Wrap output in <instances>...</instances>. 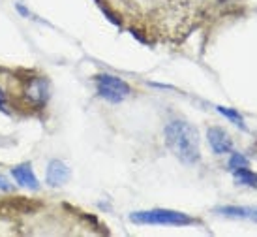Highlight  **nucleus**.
<instances>
[{
	"label": "nucleus",
	"instance_id": "obj_1",
	"mask_svg": "<svg viewBox=\"0 0 257 237\" xmlns=\"http://www.w3.org/2000/svg\"><path fill=\"white\" fill-rule=\"evenodd\" d=\"M164 136L165 145L169 147V151L179 158L180 162L193 166L201 160L199 134L188 121L175 119V121L167 122Z\"/></svg>",
	"mask_w": 257,
	"mask_h": 237
},
{
	"label": "nucleus",
	"instance_id": "obj_2",
	"mask_svg": "<svg viewBox=\"0 0 257 237\" xmlns=\"http://www.w3.org/2000/svg\"><path fill=\"white\" fill-rule=\"evenodd\" d=\"M130 220L136 224H160V226H190L197 220L186 213L171 209H152V211H137L130 215Z\"/></svg>",
	"mask_w": 257,
	"mask_h": 237
},
{
	"label": "nucleus",
	"instance_id": "obj_3",
	"mask_svg": "<svg viewBox=\"0 0 257 237\" xmlns=\"http://www.w3.org/2000/svg\"><path fill=\"white\" fill-rule=\"evenodd\" d=\"M94 83H96V91H98V94H100L101 98L113 102V104L126 100L130 94H132V87L124 79L109 75V73L96 75Z\"/></svg>",
	"mask_w": 257,
	"mask_h": 237
},
{
	"label": "nucleus",
	"instance_id": "obj_4",
	"mask_svg": "<svg viewBox=\"0 0 257 237\" xmlns=\"http://www.w3.org/2000/svg\"><path fill=\"white\" fill-rule=\"evenodd\" d=\"M23 96L25 100L29 102L30 106L34 108H42L47 104V98H49V85H47V79L40 77H30L25 87H23Z\"/></svg>",
	"mask_w": 257,
	"mask_h": 237
},
{
	"label": "nucleus",
	"instance_id": "obj_5",
	"mask_svg": "<svg viewBox=\"0 0 257 237\" xmlns=\"http://www.w3.org/2000/svg\"><path fill=\"white\" fill-rule=\"evenodd\" d=\"M208 143H210V149L214 151V154H227V152L233 151V141L229 134L220 126H212L208 128L207 132Z\"/></svg>",
	"mask_w": 257,
	"mask_h": 237
},
{
	"label": "nucleus",
	"instance_id": "obj_6",
	"mask_svg": "<svg viewBox=\"0 0 257 237\" xmlns=\"http://www.w3.org/2000/svg\"><path fill=\"white\" fill-rule=\"evenodd\" d=\"M70 168L62 162V160H51L49 166H47V175H45V181L49 187H62L70 181Z\"/></svg>",
	"mask_w": 257,
	"mask_h": 237
},
{
	"label": "nucleus",
	"instance_id": "obj_7",
	"mask_svg": "<svg viewBox=\"0 0 257 237\" xmlns=\"http://www.w3.org/2000/svg\"><path fill=\"white\" fill-rule=\"evenodd\" d=\"M12 175H14L15 183H19L21 187L32 188V190H38V188H40V181H38V177L34 175L30 164L15 166L14 170H12Z\"/></svg>",
	"mask_w": 257,
	"mask_h": 237
},
{
	"label": "nucleus",
	"instance_id": "obj_8",
	"mask_svg": "<svg viewBox=\"0 0 257 237\" xmlns=\"http://www.w3.org/2000/svg\"><path fill=\"white\" fill-rule=\"evenodd\" d=\"M221 215L227 216H240V218H251L257 222V207H235V205H227V207L216 209Z\"/></svg>",
	"mask_w": 257,
	"mask_h": 237
},
{
	"label": "nucleus",
	"instance_id": "obj_9",
	"mask_svg": "<svg viewBox=\"0 0 257 237\" xmlns=\"http://www.w3.org/2000/svg\"><path fill=\"white\" fill-rule=\"evenodd\" d=\"M233 177H235V181L238 185H246V187L257 188V173H251L248 168L235 170V172H233Z\"/></svg>",
	"mask_w": 257,
	"mask_h": 237
},
{
	"label": "nucleus",
	"instance_id": "obj_10",
	"mask_svg": "<svg viewBox=\"0 0 257 237\" xmlns=\"http://www.w3.org/2000/svg\"><path fill=\"white\" fill-rule=\"evenodd\" d=\"M218 111H220L221 115H225L231 122H235L236 126H240L242 130H246V124H244V119L236 111H233V109H227V108H218Z\"/></svg>",
	"mask_w": 257,
	"mask_h": 237
},
{
	"label": "nucleus",
	"instance_id": "obj_11",
	"mask_svg": "<svg viewBox=\"0 0 257 237\" xmlns=\"http://www.w3.org/2000/svg\"><path fill=\"white\" fill-rule=\"evenodd\" d=\"M240 168H248V158L242 156L240 152H235L229 160V170L235 172V170H240Z\"/></svg>",
	"mask_w": 257,
	"mask_h": 237
},
{
	"label": "nucleus",
	"instance_id": "obj_12",
	"mask_svg": "<svg viewBox=\"0 0 257 237\" xmlns=\"http://www.w3.org/2000/svg\"><path fill=\"white\" fill-rule=\"evenodd\" d=\"M0 190H4V192H10V190H14V185L10 183V181L4 177V175H0Z\"/></svg>",
	"mask_w": 257,
	"mask_h": 237
},
{
	"label": "nucleus",
	"instance_id": "obj_13",
	"mask_svg": "<svg viewBox=\"0 0 257 237\" xmlns=\"http://www.w3.org/2000/svg\"><path fill=\"white\" fill-rule=\"evenodd\" d=\"M0 109H2V111H8V102H6V94L2 93V89H0Z\"/></svg>",
	"mask_w": 257,
	"mask_h": 237
}]
</instances>
